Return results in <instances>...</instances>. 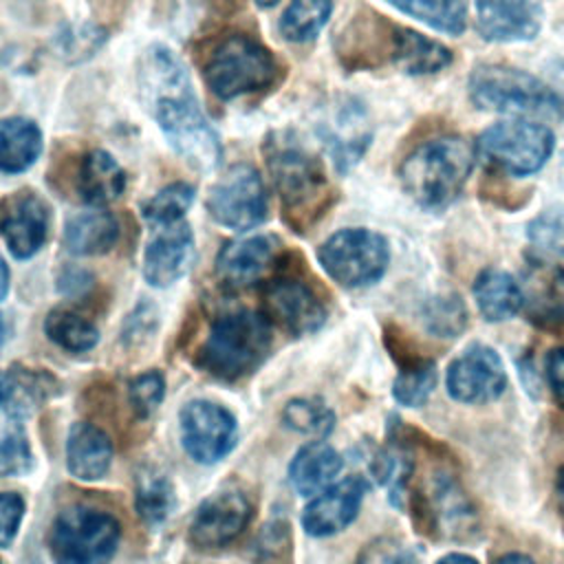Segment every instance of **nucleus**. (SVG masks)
Wrapping results in <instances>:
<instances>
[{
	"mask_svg": "<svg viewBox=\"0 0 564 564\" xmlns=\"http://www.w3.org/2000/svg\"><path fill=\"white\" fill-rule=\"evenodd\" d=\"M507 176L509 174L489 167L480 181V196L496 207L513 212V209H520L531 198V189L511 185Z\"/></svg>",
	"mask_w": 564,
	"mask_h": 564,
	"instance_id": "58836bf2",
	"label": "nucleus"
},
{
	"mask_svg": "<svg viewBox=\"0 0 564 564\" xmlns=\"http://www.w3.org/2000/svg\"><path fill=\"white\" fill-rule=\"evenodd\" d=\"M119 225L106 209H86L73 214L64 225V247L73 256H99L115 247Z\"/></svg>",
	"mask_w": 564,
	"mask_h": 564,
	"instance_id": "a878e982",
	"label": "nucleus"
},
{
	"mask_svg": "<svg viewBox=\"0 0 564 564\" xmlns=\"http://www.w3.org/2000/svg\"><path fill=\"white\" fill-rule=\"evenodd\" d=\"M339 452L326 441H311L297 449L289 465V478L297 494L313 496L326 489L341 471Z\"/></svg>",
	"mask_w": 564,
	"mask_h": 564,
	"instance_id": "b1692460",
	"label": "nucleus"
},
{
	"mask_svg": "<svg viewBox=\"0 0 564 564\" xmlns=\"http://www.w3.org/2000/svg\"><path fill=\"white\" fill-rule=\"evenodd\" d=\"M207 212L218 225L234 231L262 225L269 214V194L256 167L240 163L220 176L209 189Z\"/></svg>",
	"mask_w": 564,
	"mask_h": 564,
	"instance_id": "9b49d317",
	"label": "nucleus"
},
{
	"mask_svg": "<svg viewBox=\"0 0 564 564\" xmlns=\"http://www.w3.org/2000/svg\"><path fill=\"white\" fill-rule=\"evenodd\" d=\"M262 315L289 335L315 333L326 322V306L317 291L297 275L267 280L262 286Z\"/></svg>",
	"mask_w": 564,
	"mask_h": 564,
	"instance_id": "ddd939ff",
	"label": "nucleus"
},
{
	"mask_svg": "<svg viewBox=\"0 0 564 564\" xmlns=\"http://www.w3.org/2000/svg\"><path fill=\"white\" fill-rule=\"evenodd\" d=\"M152 238L143 253V275L152 286H167L181 280L194 264V236L187 220L150 225Z\"/></svg>",
	"mask_w": 564,
	"mask_h": 564,
	"instance_id": "dca6fc26",
	"label": "nucleus"
},
{
	"mask_svg": "<svg viewBox=\"0 0 564 564\" xmlns=\"http://www.w3.org/2000/svg\"><path fill=\"white\" fill-rule=\"evenodd\" d=\"M271 346L273 326L262 313H227L212 324L196 366L220 381H238L267 359Z\"/></svg>",
	"mask_w": 564,
	"mask_h": 564,
	"instance_id": "39448f33",
	"label": "nucleus"
},
{
	"mask_svg": "<svg viewBox=\"0 0 564 564\" xmlns=\"http://www.w3.org/2000/svg\"><path fill=\"white\" fill-rule=\"evenodd\" d=\"M555 75L557 79L564 84V62H557V68H555Z\"/></svg>",
	"mask_w": 564,
	"mask_h": 564,
	"instance_id": "603ef678",
	"label": "nucleus"
},
{
	"mask_svg": "<svg viewBox=\"0 0 564 564\" xmlns=\"http://www.w3.org/2000/svg\"><path fill=\"white\" fill-rule=\"evenodd\" d=\"M529 264H562L564 262V212L549 209L535 216L527 227Z\"/></svg>",
	"mask_w": 564,
	"mask_h": 564,
	"instance_id": "c756f323",
	"label": "nucleus"
},
{
	"mask_svg": "<svg viewBox=\"0 0 564 564\" xmlns=\"http://www.w3.org/2000/svg\"><path fill=\"white\" fill-rule=\"evenodd\" d=\"M319 264L330 280L346 289L375 284L390 264L388 240L364 227H350L333 234L317 251Z\"/></svg>",
	"mask_w": 564,
	"mask_h": 564,
	"instance_id": "1a4fd4ad",
	"label": "nucleus"
},
{
	"mask_svg": "<svg viewBox=\"0 0 564 564\" xmlns=\"http://www.w3.org/2000/svg\"><path fill=\"white\" fill-rule=\"evenodd\" d=\"M366 489L368 482L361 476H348L322 489L302 513L304 531L315 538L344 531L357 518Z\"/></svg>",
	"mask_w": 564,
	"mask_h": 564,
	"instance_id": "a211bd4d",
	"label": "nucleus"
},
{
	"mask_svg": "<svg viewBox=\"0 0 564 564\" xmlns=\"http://www.w3.org/2000/svg\"><path fill=\"white\" fill-rule=\"evenodd\" d=\"M291 546L289 531L284 522H271L264 527V531L258 538V557L264 564H273L286 557Z\"/></svg>",
	"mask_w": 564,
	"mask_h": 564,
	"instance_id": "37998d69",
	"label": "nucleus"
},
{
	"mask_svg": "<svg viewBox=\"0 0 564 564\" xmlns=\"http://www.w3.org/2000/svg\"><path fill=\"white\" fill-rule=\"evenodd\" d=\"M207 88L220 99H234L273 84L275 59L249 35H227L203 66Z\"/></svg>",
	"mask_w": 564,
	"mask_h": 564,
	"instance_id": "6e6552de",
	"label": "nucleus"
},
{
	"mask_svg": "<svg viewBox=\"0 0 564 564\" xmlns=\"http://www.w3.org/2000/svg\"><path fill=\"white\" fill-rule=\"evenodd\" d=\"M194 203V187L187 183H170L159 189L150 200L143 203L141 216L150 225L183 220L189 205Z\"/></svg>",
	"mask_w": 564,
	"mask_h": 564,
	"instance_id": "c9c22d12",
	"label": "nucleus"
},
{
	"mask_svg": "<svg viewBox=\"0 0 564 564\" xmlns=\"http://www.w3.org/2000/svg\"><path fill=\"white\" fill-rule=\"evenodd\" d=\"M2 341H4V319L0 315V346H2Z\"/></svg>",
	"mask_w": 564,
	"mask_h": 564,
	"instance_id": "5fc2aeb1",
	"label": "nucleus"
},
{
	"mask_svg": "<svg viewBox=\"0 0 564 564\" xmlns=\"http://www.w3.org/2000/svg\"><path fill=\"white\" fill-rule=\"evenodd\" d=\"M88 284H90V275L84 269H68L62 275V289L66 293H84Z\"/></svg>",
	"mask_w": 564,
	"mask_h": 564,
	"instance_id": "49530a36",
	"label": "nucleus"
},
{
	"mask_svg": "<svg viewBox=\"0 0 564 564\" xmlns=\"http://www.w3.org/2000/svg\"><path fill=\"white\" fill-rule=\"evenodd\" d=\"M555 502H557V511L564 518V465L557 469L555 476Z\"/></svg>",
	"mask_w": 564,
	"mask_h": 564,
	"instance_id": "09e8293b",
	"label": "nucleus"
},
{
	"mask_svg": "<svg viewBox=\"0 0 564 564\" xmlns=\"http://www.w3.org/2000/svg\"><path fill=\"white\" fill-rule=\"evenodd\" d=\"M553 148V132L533 121L494 123L476 141V152L482 154L494 170L509 176H529L542 170Z\"/></svg>",
	"mask_w": 564,
	"mask_h": 564,
	"instance_id": "9d476101",
	"label": "nucleus"
},
{
	"mask_svg": "<svg viewBox=\"0 0 564 564\" xmlns=\"http://www.w3.org/2000/svg\"><path fill=\"white\" fill-rule=\"evenodd\" d=\"M44 333L68 352H86L99 341L97 326L70 308H53L44 319Z\"/></svg>",
	"mask_w": 564,
	"mask_h": 564,
	"instance_id": "2f4dec72",
	"label": "nucleus"
},
{
	"mask_svg": "<svg viewBox=\"0 0 564 564\" xmlns=\"http://www.w3.org/2000/svg\"><path fill=\"white\" fill-rule=\"evenodd\" d=\"M335 53L348 70H375L392 64L410 75H430L452 64V51L445 44L368 7L352 13L341 26Z\"/></svg>",
	"mask_w": 564,
	"mask_h": 564,
	"instance_id": "f03ea898",
	"label": "nucleus"
},
{
	"mask_svg": "<svg viewBox=\"0 0 564 564\" xmlns=\"http://www.w3.org/2000/svg\"><path fill=\"white\" fill-rule=\"evenodd\" d=\"M256 2H258L260 7H264V9H267V7H273V4H278V0H256Z\"/></svg>",
	"mask_w": 564,
	"mask_h": 564,
	"instance_id": "864d4df0",
	"label": "nucleus"
},
{
	"mask_svg": "<svg viewBox=\"0 0 564 564\" xmlns=\"http://www.w3.org/2000/svg\"><path fill=\"white\" fill-rule=\"evenodd\" d=\"M139 93L176 154L198 172H214L220 165V137L198 106L187 68L170 48L154 44L145 51L139 64Z\"/></svg>",
	"mask_w": 564,
	"mask_h": 564,
	"instance_id": "f257e3e1",
	"label": "nucleus"
},
{
	"mask_svg": "<svg viewBox=\"0 0 564 564\" xmlns=\"http://www.w3.org/2000/svg\"><path fill=\"white\" fill-rule=\"evenodd\" d=\"M436 564H478V560L467 553H447Z\"/></svg>",
	"mask_w": 564,
	"mask_h": 564,
	"instance_id": "8fccbe9b",
	"label": "nucleus"
},
{
	"mask_svg": "<svg viewBox=\"0 0 564 564\" xmlns=\"http://www.w3.org/2000/svg\"><path fill=\"white\" fill-rule=\"evenodd\" d=\"M319 137L330 152L337 172H348L370 143V128L364 108L357 101H344L328 121L319 126Z\"/></svg>",
	"mask_w": 564,
	"mask_h": 564,
	"instance_id": "4be33fe9",
	"label": "nucleus"
},
{
	"mask_svg": "<svg viewBox=\"0 0 564 564\" xmlns=\"http://www.w3.org/2000/svg\"><path fill=\"white\" fill-rule=\"evenodd\" d=\"M42 154V132L26 117L0 121V172L20 174L35 165Z\"/></svg>",
	"mask_w": 564,
	"mask_h": 564,
	"instance_id": "cd10ccee",
	"label": "nucleus"
},
{
	"mask_svg": "<svg viewBox=\"0 0 564 564\" xmlns=\"http://www.w3.org/2000/svg\"><path fill=\"white\" fill-rule=\"evenodd\" d=\"M390 4L438 33L463 35L467 26L465 0H390Z\"/></svg>",
	"mask_w": 564,
	"mask_h": 564,
	"instance_id": "7c9ffc66",
	"label": "nucleus"
},
{
	"mask_svg": "<svg viewBox=\"0 0 564 564\" xmlns=\"http://www.w3.org/2000/svg\"><path fill=\"white\" fill-rule=\"evenodd\" d=\"M476 161V145L458 134L432 137L419 143L401 163L405 194L423 209L441 212L463 192Z\"/></svg>",
	"mask_w": 564,
	"mask_h": 564,
	"instance_id": "7ed1b4c3",
	"label": "nucleus"
},
{
	"mask_svg": "<svg viewBox=\"0 0 564 564\" xmlns=\"http://www.w3.org/2000/svg\"><path fill=\"white\" fill-rule=\"evenodd\" d=\"M112 460V443L108 434L86 421L73 423L66 441L68 471L79 480L101 478Z\"/></svg>",
	"mask_w": 564,
	"mask_h": 564,
	"instance_id": "5701e85b",
	"label": "nucleus"
},
{
	"mask_svg": "<svg viewBox=\"0 0 564 564\" xmlns=\"http://www.w3.org/2000/svg\"><path fill=\"white\" fill-rule=\"evenodd\" d=\"M101 42H104V31L95 24H84L79 29H73L59 35V51L64 57L84 59L93 55V51L99 48Z\"/></svg>",
	"mask_w": 564,
	"mask_h": 564,
	"instance_id": "79ce46f5",
	"label": "nucleus"
},
{
	"mask_svg": "<svg viewBox=\"0 0 564 564\" xmlns=\"http://www.w3.org/2000/svg\"><path fill=\"white\" fill-rule=\"evenodd\" d=\"M282 419L291 430L306 436H317V438L330 434V430L335 427L333 410L315 397H302V399L289 401L282 412Z\"/></svg>",
	"mask_w": 564,
	"mask_h": 564,
	"instance_id": "f704fd0d",
	"label": "nucleus"
},
{
	"mask_svg": "<svg viewBox=\"0 0 564 564\" xmlns=\"http://www.w3.org/2000/svg\"><path fill=\"white\" fill-rule=\"evenodd\" d=\"M24 516V500L22 496L7 491L0 494V546H9L20 529Z\"/></svg>",
	"mask_w": 564,
	"mask_h": 564,
	"instance_id": "c03bdc74",
	"label": "nucleus"
},
{
	"mask_svg": "<svg viewBox=\"0 0 564 564\" xmlns=\"http://www.w3.org/2000/svg\"><path fill=\"white\" fill-rule=\"evenodd\" d=\"M75 189L86 203H110L126 189V172L106 150H90L75 170Z\"/></svg>",
	"mask_w": 564,
	"mask_h": 564,
	"instance_id": "393cba45",
	"label": "nucleus"
},
{
	"mask_svg": "<svg viewBox=\"0 0 564 564\" xmlns=\"http://www.w3.org/2000/svg\"><path fill=\"white\" fill-rule=\"evenodd\" d=\"M330 11L333 0H291L280 18V33L289 42H308L324 29Z\"/></svg>",
	"mask_w": 564,
	"mask_h": 564,
	"instance_id": "473e14b6",
	"label": "nucleus"
},
{
	"mask_svg": "<svg viewBox=\"0 0 564 564\" xmlns=\"http://www.w3.org/2000/svg\"><path fill=\"white\" fill-rule=\"evenodd\" d=\"M494 564H535L533 557H529L527 553H518V551H511V553H505L500 555Z\"/></svg>",
	"mask_w": 564,
	"mask_h": 564,
	"instance_id": "de8ad7c7",
	"label": "nucleus"
},
{
	"mask_svg": "<svg viewBox=\"0 0 564 564\" xmlns=\"http://www.w3.org/2000/svg\"><path fill=\"white\" fill-rule=\"evenodd\" d=\"M59 390V381L42 368L15 364L0 375V405L15 421L33 416Z\"/></svg>",
	"mask_w": 564,
	"mask_h": 564,
	"instance_id": "412c9836",
	"label": "nucleus"
},
{
	"mask_svg": "<svg viewBox=\"0 0 564 564\" xmlns=\"http://www.w3.org/2000/svg\"><path fill=\"white\" fill-rule=\"evenodd\" d=\"M31 467V447L22 432H11L0 441V476L24 474Z\"/></svg>",
	"mask_w": 564,
	"mask_h": 564,
	"instance_id": "a19ab883",
	"label": "nucleus"
},
{
	"mask_svg": "<svg viewBox=\"0 0 564 564\" xmlns=\"http://www.w3.org/2000/svg\"><path fill=\"white\" fill-rule=\"evenodd\" d=\"M509 377L502 357L485 344L467 346L445 370V390L456 403L482 405L500 399Z\"/></svg>",
	"mask_w": 564,
	"mask_h": 564,
	"instance_id": "f8f14e48",
	"label": "nucleus"
},
{
	"mask_svg": "<svg viewBox=\"0 0 564 564\" xmlns=\"http://www.w3.org/2000/svg\"><path fill=\"white\" fill-rule=\"evenodd\" d=\"M119 522L112 513L73 505L57 513L51 527V555L55 564H108L119 544Z\"/></svg>",
	"mask_w": 564,
	"mask_h": 564,
	"instance_id": "0eeeda50",
	"label": "nucleus"
},
{
	"mask_svg": "<svg viewBox=\"0 0 564 564\" xmlns=\"http://www.w3.org/2000/svg\"><path fill=\"white\" fill-rule=\"evenodd\" d=\"M436 381L438 372L434 359L423 357L414 364L399 368L392 383V397L405 408H419L430 399V394L436 388Z\"/></svg>",
	"mask_w": 564,
	"mask_h": 564,
	"instance_id": "72a5a7b5",
	"label": "nucleus"
},
{
	"mask_svg": "<svg viewBox=\"0 0 564 564\" xmlns=\"http://www.w3.org/2000/svg\"><path fill=\"white\" fill-rule=\"evenodd\" d=\"M251 520L245 494L227 489L209 496L189 524V540L198 549H216L236 540Z\"/></svg>",
	"mask_w": 564,
	"mask_h": 564,
	"instance_id": "f3484780",
	"label": "nucleus"
},
{
	"mask_svg": "<svg viewBox=\"0 0 564 564\" xmlns=\"http://www.w3.org/2000/svg\"><path fill=\"white\" fill-rule=\"evenodd\" d=\"M467 93L480 110L549 121L564 117L562 97L535 75L513 66L478 64L469 75Z\"/></svg>",
	"mask_w": 564,
	"mask_h": 564,
	"instance_id": "423d86ee",
	"label": "nucleus"
},
{
	"mask_svg": "<svg viewBox=\"0 0 564 564\" xmlns=\"http://www.w3.org/2000/svg\"><path fill=\"white\" fill-rule=\"evenodd\" d=\"M544 379L553 401L564 410V346L546 352Z\"/></svg>",
	"mask_w": 564,
	"mask_h": 564,
	"instance_id": "a18cd8bd",
	"label": "nucleus"
},
{
	"mask_svg": "<svg viewBox=\"0 0 564 564\" xmlns=\"http://www.w3.org/2000/svg\"><path fill=\"white\" fill-rule=\"evenodd\" d=\"M423 322L436 337H456L467 326V308L456 295H438L425 302Z\"/></svg>",
	"mask_w": 564,
	"mask_h": 564,
	"instance_id": "e433bc0d",
	"label": "nucleus"
},
{
	"mask_svg": "<svg viewBox=\"0 0 564 564\" xmlns=\"http://www.w3.org/2000/svg\"><path fill=\"white\" fill-rule=\"evenodd\" d=\"M163 394H165V381H163V375L156 370L137 375L128 386L130 408L139 419H148L163 401Z\"/></svg>",
	"mask_w": 564,
	"mask_h": 564,
	"instance_id": "ea45409f",
	"label": "nucleus"
},
{
	"mask_svg": "<svg viewBox=\"0 0 564 564\" xmlns=\"http://www.w3.org/2000/svg\"><path fill=\"white\" fill-rule=\"evenodd\" d=\"M278 251L280 240L269 234L227 242L216 256V273L229 286H249L278 262Z\"/></svg>",
	"mask_w": 564,
	"mask_h": 564,
	"instance_id": "aec40b11",
	"label": "nucleus"
},
{
	"mask_svg": "<svg viewBox=\"0 0 564 564\" xmlns=\"http://www.w3.org/2000/svg\"><path fill=\"white\" fill-rule=\"evenodd\" d=\"M476 31L487 42L533 40L542 24L535 0H474Z\"/></svg>",
	"mask_w": 564,
	"mask_h": 564,
	"instance_id": "6ab92c4d",
	"label": "nucleus"
},
{
	"mask_svg": "<svg viewBox=\"0 0 564 564\" xmlns=\"http://www.w3.org/2000/svg\"><path fill=\"white\" fill-rule=\"evenodd\" d=\"M48 220V205L33 189H18L0 200V236L18 260H26L44 247Z\"/></svg>",
	"mask_w": 564,
	"mask_h": 564,
	"instance_id": "2eb2a0df",
	"label": "nucleus"
},
{
	"mask_svg": "<svg viewBox=\"0 0 564 564\" xmlns=\"http://www.w3.org/2000/svg\"><path fill=\"white\" fill-rule=\"evenodd\" d=\"M478 313L487 322H505L524 308V289L502 269H485L474 282Z\"/></svg>",
	"mask_w": 564,
	"mask_h": 564,
	"instance_id": "bb28decb",
	"label": "nucleus"
},
{
	"mask_svg": "<svg viewBox=\"0 0 564 564\" xmlns=\"http://www.w3.org/2000/svg\"><path fill=\"white\" fill-rule=\"evenodd\" d=\"M355 564H421V551L394 535H381L368 542Z\"/></svg>",
	"mask_w": 564,
	"mask_h": 564,
	"instance_id": "4c0bfd02",
	"label": "nucleus"
},
{
	"mask_svg": "<svg viewBox=\"0 0 564 564\" xmlns=\"http://www.w3.org/2000/svg\"><path fill=\"white\" fill-rule=\"evenodd\" d=\"M264 154L273 185L282 200L284 220L295 231H306L330 209L337 198L326 178L324 165L302 145L282 139L280 134H273L267 141Z\"/></svg>",
	"mask_w": 564,
	"mask_h": 564,
	"instance_id": "20e7f679",
	"label": "nucleus"
},
{
	"mask_svg": "<svg viewBox=\"0 0 564 564\" xmlns=\"http://www.w3.org/2000/svg\"><path fill=\"white\" fill-rule=\"evenodd\" d=\"M174 505H176L174 487H172V480L163 471H159L154 467H145L143 471H139L134 507H137L139 518L148 527L163 524L170 518V513L174 511Z\"/></svg>",
	"mask_w": 564,
	"mask_h": 564,
	"instance_id": "c85d7f7f",
	"label": "nucleus"
},
{
	"mask_svg": "<svg viewBox=\"0 0 564 564\" xmlns=\"http://www.w3.org/2000/svg\"><path fill=\"white\" fill-rule=\"evenodd\" d=\"M7 291H9V267L0 253V300L7 295Z\"/></svg>",
	"mask_w": 564,
	"mask_h": 564,
	"instance_id": "3c124183",
	"label": "nucleus"
},
{
	"mask_svg": "<svg viewBox=\"0 0 564 564\" xmlns=\"http://www.w3.org/2000/svg\"><path fill=\"white\" fill-rule=\"evenodd\" d=\"M181 441L194 460L216 463L234 449L238 423L223 405L196 399L181 410Z\"/></svg>",
	"mask_w": 564,
	"mask_h": 564,
	"instance_id": "4468645a",
	"label": "nucleus"
}]
</instances>
